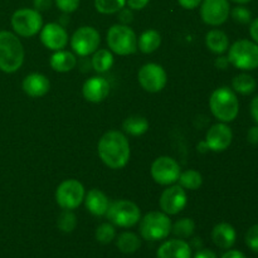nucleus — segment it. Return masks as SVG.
<instances>
[{
  "instance_id": "1",
  "label": "nucleus",
  "mask_w": 258,
  "mask_h": 258,
  "mask_svg": "<svg viewBox=\"0 0 258 258\" xmlns=\"http://www.w3.org/2000/svg\"><path fill=\"white\" fill-rule=\"evenodd\" d=\"M97 153L106 166L118 170L127 165L131 149L125 134L118 130H110L103 134L98 141Z\"/></svg>"
},
{
  "instance_id": "2",
  "label": "nucleus",
  "mask_w": 258,
  "mask_h": 258,
  "mask_svg": "<svg viewBox=\"0 0 258 258\" xmlns=\"http://www.w3.org/2000/svg\"><path fill=\"white\" fill-rule=\"evenodd\" d=\"M24 47L17 34L0 30V71L14 73L24 63Z\"/></svg>"
},
{
  "instance_id": "3",
  "label": "nucleus",
  "mask_w": 258,
  "mask_h": 258,
  "mask_svg": "<svg viewBox=\"0 0 258 258\" xmlns=\"http://www.w3.org/2000/svg\"><path fill=\"white\" fill-rule=\"evenodd\" d=\"M209 108L219 122H232L239 112V101L229 87H218L209 97Z\"/></svg>"
},
{
  "instance_id": "4",
  "label": "nucleus",
  "mask_w": 258,
  "mask_h": 258,
  "mask_svg": "<svg viewBox=\"0 0 258 258\" xmlns=\"http://www.w3.org/2000/svg\"><path fill=\"white\" fill-rule=\"evenodd\" d=\"M171 219L164 212H149L140 219V234L145 241H163L171 233Z\"/></svg>"
},
{
  "instance_id": "5",
  "label": "nucleus",
  "mask_w": 258,
  "mask_h": 258,
  "mask_svg": "<svg viewBox=\"0 0 258 258\" xmlns=\"http://www.w3.org/2000/svg\"><path fill=\"white\" fill-rule=\"evenodd\" d=\"M107 44L112 53L130 55L138 50V35L128 25L113 24L107 32Z\"/></svg>"
},
{
  "instance_id": "6",
  "label": "nucleus",
  "mask_w": 258,
  "mask_h": 258,
  "mask_svg": "<svg viewBox=\"0 0 258 258\" xmlns=\"http://www.w3.org/2000/svg\"><path fill=\"white\" fill-rule=\"evenodd\" d=\"M228 60L241 71H253L258 68V44L253 40L239 39L228 48Z\"/></svg>"
},
{
  "instance_id": "7",
  "label": "nucleus",
  "mask_w": 258,
  "mask_h": 258,
  "mask_svg": "<svg viewBox=\"0 0 258 258\" xmlns=\"http://www.w3.org/2000/svg\"><path fill=\"white\" fill-rule=\"evenodd\" d=\"M108 222L121 228H131L141 219V211L139 206L127 199H118L110 203L106 213Z\"/></svg>"
},
{
  "instance_id": "8",
  "label": "nucleus",
  "mask_w": 258,
  "mask_h": 258,
  "mask_svg": "<svg viewBox=\"0 0 258 258\" xmlns=\"http://www.w3.org/2000/svg\"><path fill=\"white\" fill-rule=\"evenodd\" d=\"M10 23L15 34L23 38L34 37L43 28L42 14L34 8H22L15 10Z\"/></svg>"
},
{
  "instance_id": "9",
  "label": "nucleus",
  "mask_w": 258,
  "mask_h": 258,
  "mask_svg": "<svg viewBox=\"0 0 258 258\" xmlns=\"http://www.w3.org/2000/svg\"><path fill=\"white\" fill-rule=\"evenodd\" d=\"M86 190L81 181L67 179L57 186L55 202L63 211H75L85 201Z\"/></svg>"
},
{
  "instance_id": "10",
  "label": "nucleus",
  "mask_w": 258,
  "mask_h": 258,
  "mask_svg": "<svg viewBox=\"0 0 258 258\" xmlns=\"http://www.w3.org/2000/svg\"><path fill=\"white\" fill-rule=\"evenodd\" d=\"M101 43V35L96 28L85 25L73 33L71 37V47L73 52L81 57L93 54L98 49Z\"/></svg>"
},
{
  "instance_id": "11",
  "label": "nucleus",
  "mask_w": 258,
  "mask_h": 258,
  "mask_svg": "<svg viewBox=\"0 0 258 258\" xmlns=\"http://www.w3.org/2000/svg\"><path fill=\"white\" fill-rule=\"evenodd\" d=\"M151 176L159 185H173L178 181L181 168L178 161L171 156H160L151 164Z\"/></svg>"
},
{
  "instance_id": "12",
  "label": "nucleus",
  "mask_w": 258,
  "mask_h": 258,
  "mask_svg": "<svg viewBox=\"0 0 258 258\" xmlns=\"http://www.w3.org/2000/svg\"><path fill=\"white\" fill-rule=\"evenodd\" d=\"M138 80L146 92L158 93L165 88L168 75L163 66L158 63H146L139 70Z\"/></svg>"
},
{
  "instance_id": "13",
  "label": "nucleus",
  "mask_w": 258,
  "mask_h": 258,
  "mask_svg": "<svg viewBox=\"0 0 258 258\" xmlns=\"http://www.w3.org/2000/svg\"><path fill=\"white\" fill-rule=\"evenodd\" d=\"M199 7L202 20L212 27H219L226 23L231 13L229 0H203Z\"/></svg>"
},
{
  "instance_id": "14",
  "label": "nucleus",
  "mask_w": 258,
  "mask_h": 258,
  "mask_svg": "<svg viewBox=\"0 0 258 258\" xmlns=\"http://www.w3.org/2000/svg\"><path fill=\"white\" fill-rule=\"evenodd\" d=\"M188 203V197L186 190L181 188L180 185H169L165 190L161 193L159 199V206L161 212H164L168 216H175L180 213Z\"/></svg>"
},
{
  "instance_id": "15",
  "label": "nucleus",
  "mask_w": 258,
  "mask_h": 258,
  "mask_svg": "<svg viewBox=\"0 0 258 258\" xmlns=\"http://www.w3.org/2000/svg\"><path fill=\"white\" fill-rule=\"evenodd\" d=\"M233 141V131L226 122L214 123L206 135L207 148L214 153L226 151Z\"/></svg>"
},
{
  "instance_id": "16",
  "label": "nucleus",
  "mask_w": 258,
  "mask_h": 258,
  "mask_svg": "<svg viewBox=\"0 0 258 258\" xmlns=\"http://www.w3.org/2000/svg\"><path fill=\"white\" fill-rule=\"evenodd\" d=\"M39 33L40 42L43 43V45L54 52L64 49L70 40L67 30L58 23H48V24L43 25Z\"/></svg>"
},
{
  "instance_id": "17",
  "label": "nucleus",
  "mask_w": 258,
  "mask_h": 258,
  "mask_svg": "<svg viewBox=\"0 0 258 258\" xmlns=\"http://www.w3.org/2000/svg\"><path fill=\"white\" fill-rule=\"evenodd\" d=\"M110 93V83L106 78L95 76L83 83L82 95L88 102L100 103L107 98Z\"/></svg>"
},
{
  "instance_id": "18",
  "label": "nucleus",
  "mask_w": 258,
  "mask_h": 258,
  "mask_svg": "<svg viewBox=\"0 0 258 258\" xmlns=\"http://www.w3.org/2000/svg\"><path fill=\"white\" fill-rule=\"evenodd\" d=\"M23 91L29 97L38 98L47 95L50 90V82L42 73H30L23 80Z\"/></svg>"
},
{
  "instance_id": "19",
  "label": "nucleus",
  "mask_w": 258,
  "mask_h": 258,
  "mask_svg": "<svg viewBox=\"0 0 258 258\" xmlns=\"http://www.w3.org/2000/svg\"><path fill=\"white\" fill-rule=\"evenodd\" d=\"M158 258H191V247L184 239L174 238L164 242L156 252Z\"/></svg>"
},
{
  "instance_id": "20",
  "label": "nucleus",
  "mask_w": 258,
  "mask_h": 258,
  "mask_svg": "<svg viewBox=\"0 0 258 258\" xmlns=\"http://www.w3.org/2000/svg\"><path fill=\"white\" fill-rule=\"evenodd\" d=\"M86 209L95 217H103L110 207V199L100 189H91L85 196Z\"/></svg>"
},
{
  "instance_id": "21",
  "label": "nucleus",
  "mask_w": 258,
  "mask_h": 258,
  "mask_svg": "<svg viewBox=\"0 0 258 258\" xmlns=\"http://www.w3.org/2000/svg\"><path fill=\"white\" fill-rule=\"evenodd\" d=\"M237 239V232L232 224L222 222L214 226L212 231V241L217 247L223 249H229L233 247Z\"/></svg>"
},
{
  "instance_id": "22",
  "label": "nucleus",
  "mask_w": 258,
  "mask_h": 258,
  "mask_svg": "<svg viewBox=\"0 0 258 258\" xmlns=\"http://www.w3.org/2000/svg\"><path fill=\"white\" fill-rule=\"evenodd\" d=\"M49 64L53 71L59 73H66L72 71L77 64V58L72 52L60 49L55 50L49 59Z\"/></svg>"
},
{
  "instance_id": "23",
  "label": "nucleus",
  "mask_w": 258,
  "mask_h": 258,
  "mask_svg": "<svg viewBox=\"0 0 258 258\" xmlns=\"http://www.w3.org/2000/svg\"><path fill=\"white\" fill-rule=\"evenodd\" d=\"M206 45L214 54H223L229 48V38L223 30L212 29L206 35Z\"/></svg>"
},
{
  "instance_id": "24",
  "label": "nucleus",
  "mask_w": 258,
  "mask_h": 258,
  "mask_svg": "<svg viewBox=\"0 0 258 258\" xmlns=\"http://www.w3.org/2000/svg\"><path fill=\"white\" fill-rule=\"evenodd\" d=\"M161 45V35L158 30L148 29L138 38V49L145 54H150L159 49Z\"/></svg>"
},
{
  "instance_id": "25",
  "label": "nucleus",
  "mask_w": 258,
  "mask_h": 258,
  "mask_svg": "<svg viewBox=\"0 0 258 258\" xmlns=\"http://www.w3.org/2000/svg\"><path fill=\"white\" fill-rule=\"evenodd\" d=\"M122 128L128 135L139 138V136H143L144 134L148 133L149 121L148 118L141 115H131L123 120Z\"/></svg>"
},
{
  "instance_id": "26",
  "label": "nucleus",
  "mask_w": 258,
  "mask_h": 258,
  "mask_svg": "<svg viewBox=\"0 0 258 258\" xmlns=\"http://www.w3.org/2000/svg\"><path fill=\"white\" fill-rule=\"evenodd\" d=\"M116 246L122 253L133 254L141 247V239L134 232H123L116 239Z\"/></svg>"
},
{
  "instance_id": "27",
  "label": "nucleus",
  "mask_w": 258,
  "mask_h": 258,
  "mask_svg": "<svg viewBox=\"0 0 258 258\" xmlns=\"http://www.w3.org/2000/svg\"><path fill=\"white\" fill-rule=\"evenodd\" d=\"M92 68L97 73H105L113 66V54L110 49H97L91 59Z\"/></svg>"
},
{
  "instance_id": "28",
  "label": "nucleus",
  "mask_w": 258,
  "mask_h": 258,
  "mask_svg": "<svg viewBox=\"0 0 258 258\" xmlns=\"http://www.w3.org/2000/svg\"><path fill=\"white\" fill-rule=\"evenodd\" d=\"M257 82L248 73H241L237 75L232 81V90L241 95H251L256 90Z\"/></svg>"
},
{
  "instance_id": "29",
  "label": "nucleus",
  "mask_w": 258,
  "mask_h": 258,
  "mask_svg": "<svg viewBox=\"0 0 258 258\" xmlns=\"http://www.w3.org/2000/svg\"><path fill=\"white\" fill-rule=\"evenodd\" d=\"M179 185L185 190H197L203 184V176L199 171L194 169H188L185 171H181L179 175Z\"/></svg>"
},
{
  "instance_id": "30",
  "label": "nucleus",
  "mask_w": 258,
  "mask_h": 258,
  "mask_svg": "<svg viewBox=\"0 0 258 258\" xmlns=\"http://www.w3.org/2000/svg\"><path fill=\"white\" fill-rule=\"evenodd\" d=\"M196 231V222L191 218L178 219L171 226V233L179 239H186L191 237Z\"/></svg>"
},
{
  "instance_id": "31",
  "label": "nucleus",
  "mask_w": 258,
  "mask_h": 258,
  "mask_svg": "<svg viewBox=\"0 0 258 258\" xmlns=\"http://www.w3.org/2000/svg\"><path fill=\"white\" fill-rule=\"evenodd\" d=\"M126 0H95V8L98 13L105 15L116 14L125 8Z\"/></svg>"
},
{
  "instance_id": "32",
  "label": "nucleus",
  "mask_w": 258,
  "mask_h": 258,
  "mask_svg": "<svg viewBox=\"0 0 258 258\" xmlns=\"http://www.w3.org/2000/svg\"><path fill=\"white\" fill-rule=\"evenodd\" d=\"M57 227L63 233H71L77 227V217L73 211H63L57 218Z\"/></svg>"
},
{
  "instance_id": "33",
  "label": "nucleus",
  "mask_w": 258,
  "mask_h": 258,
  "mask_svg": "<svg viewBox=\"0 0 258 258\" xmlns=\"http://www.w3.org/2000/svg\"><path fill=\"white\" fill-rule=\"evenodd\" d=\"M96 241L101 244H108L116 238V229L115 226L110 222L107 223H102L96 228L95 232Z\"/></svg>"
},
{
  "instance_id": "34",
  "label": "nucleus",
  "mask_w": 258,
  "mask_h": 258,
  "mask_svg": "<svg viewBox=\"0 0 258 258\" xmlns=\"http://www.w3.org/2000/svg\"><path fill=\"white\" fill-rule=\"evenodd\" d=\"M229 15H231L232 19L236 23H238V24H249V23L252 22L251 10L247 9L243 5H238V7L231 9Z\"/></svg>"
},
{
  "instance_id": "35",
  "label": "nucleus",
  "mask_w": 258,
  "mask_h": 258,
  "mask_svg": "<svg viewBox=\"0 0 258 258\" xmlns=\"http://www.w3.org/2000/svg\"><path fill=\"white\" fill-rule=\"evenodd\" d=\"M81 0H54V4L57 5L58 9L63 13H70L76 12L80 7Z\"/></svg>"
},
{
  "instance_id": "36",
  "label": "nucleus",
  "mask_w": 258,
  "mask_h": 258,
  "mask_svg": "<svg viewBox=\"0 0 258 258\" xmlns=\"http://www.w3.org/2000/svg\"><path fill=\"white\" fill-rule=\"evenodd\" d=\"M246 243L253 252L258 253V224H254L247 231Z\"/></svg>"
},
{
  "instance_id": "37",
  "label": "nucleus",
  "mask_w": 258,
  "mask_h": 258,
  "mask_svg": "<svg viewBox=\"0 0 258 258\" xmlns=\"http://www.w3.org/2000/svg\"><path fill=\"white\" fill-rule=\"evenodd\" d=\"M117 14H118V20H120V24L128 25L130 23H133L134 13L130 8H122V9H121Z\"/></svg>"
},
{
  "instance_id": "38",
  "label": "nucleus",
  "mask_w": 258,
  "mask_h": 258,
  "mask_svg": "<svg viewBox=\"0 0 258 258\" xmlns=\"http://www.w3.org/2000/svg\"><path fill=\"white\" fill-rule=\"evenodd\" d=\"M54 3V0H33V7L38 12H45V10L50 9Z\"/></svg>"
},
{
  "instance_id": "39",
  "label": "nucleus",
  "mask_w": 258,
  "mask_h": 258,
  "mask_svg": "<svg viewBox=\"0 0 258 258\" xmlns=\"http://www.w3.org/2000/svg\"><path fill=\"white\" fill-rule=\"evenodd\" d=\"M150 0H126V5L131 10H143Z\"/></svg>"
},
{
  "instance_id": "40",
  "label": "nucleus",
  "mask_w": 258,
  "mask_h": 258,
  "mask_svg": "<svg viewBox=\"0 0 258 258\" xmlns=\"http://www.w3.org/2000/svg\"><path fill=\"white\" fill-rule=\"evenodd\" d=\"M203 0H178L179 5L186 10H194L202 4Z\"/></svg>"
},
{
  "instance_id": "41",
  "label": "nucleus",
  "mask_w": 258,
  "mask_h": 258,
  "mask_svg": "<svg viewBox=\"0 0 258 258\" xmlns=\"http://www.w3.org/2000/svg\"><path fill=\"white\" fill-rule=\"evenodd\" d=\"M247 140L252 145H258V125L252 126L247 133Z\"/></svg>"
},
{
  "instance_id": "42",
  "label": "nucleus",
  "mask_w": 258,
  "mask_h": 258,
  "mask_svg": "<svg viewBox=\"0 0 258 258\" xmlns=\"http://www.w3.org/2000/svg\"><path fill=\"white\" fill-rule=\"evenodd\" d=\"M249 35H251L252 40L258 44V18L252 20L251 24H249Z\"/></svg>"
},
{
  "instance_id": "43",
  "label": "nucleus",
  "mask_w": 258,
  "mask_h": 258,
  "mask_svg": "<svg viewBox=\"0 0 258 258\" xmlns=\"http://www.w3.org/2000/svg\"><path fill=\"white\" fill-rule=\"evenodd\" d=\"M249 111H251V116H252V118H253V121L258 125V95L251 101V105H249Z\"/></svg>"
},
{
  "instance_id": "44",
  "label": "nucleus",
  "mask_w": 258,
  "mask_h": 258,
  "mask_svg": "<svg viewBox=\"0 0 258 258\" xmlns=\"http://www.w3.org/2000/svg\"><path fill=\"white\" fill-rule=\"evenodd\" d=\"M193 258H218V257H217V254L214 253L213 251H211V249H201V251L197 252L196 256Z\"/></svg>"
},
{
  "instance_id": "45",
  "label": "nucleus",
  "mask_w": 258,
  "mask_h": 258,
  "mask_svg": "<svg viewBox=\"0 0 258 258\" xmlns=\"http://www.w3.org/2000/svg\"><path fill=\"white\" fill-rule=\"evenodd\" d=\"M222 258H247L244 256V253H242L241 251H237V249H229L226 253L222 256Z\"/></svg>"
},
{
  "instance_id": "46",
  "label": "nucleus",
  "mask_w": 258,
  "mask_h": 258,
  "mask_svg": "<svg viewBox=\"0 0 258 258\" xmlns=\"http://www.w3.org/2000/svg\"><path fill=\"white\" fill-rule=\"evenodd\" d=\"M231 64L228 60V58L227 57H218L216 59V67L218 68V70H226V68H228V66Z\"/></svg>"
},
{
  "instance_id": "47",
  "label": "nucleus",
  "mask_w": 258,
  "mask_h": 258,
  "mask_svg": "<svg viewBox=\"0 0 258 258\" xmlns=\"http://www.w3.org/2000/svg\"><path fill=\"white\" fill-rule=\"evenodd\" d=\"M231 2L237 3V4L242 5V4H247V3H249V2H251V0H231Z\"/></svg>"
}]
</instances>
